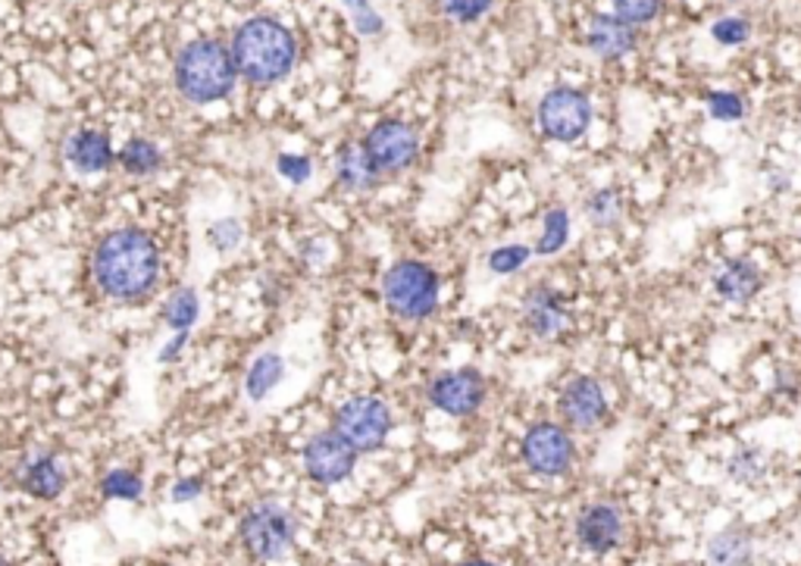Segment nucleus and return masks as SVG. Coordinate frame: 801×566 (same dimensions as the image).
Segmentation results:
<instances>
[{"label":"nucleus","mask_w":801,"mask_h":566,"mask_svg":"<svg viewBox=\"0 0 801 566\" xmlns=\"http://www.w3.org/2000/svg\"><path fill=\"white\" fill-rule=\"evenodd\" d=\"M233 60L241 79L250 85H276L295 69L298 41L279 19L250 17L233 34Z\"/></svg>","instance_id":"nucleus-2"},{"label":"nucleus","mask_w":801,"mask_h":566,"mask_svg":"<svg viewBox=\"0 0 801 566\" xmlns=\"http://www.w3.org/2000/svg\"><path fill=\"white\" fill-rule=\"evenodd\" d=\"M592 126V100L580 88H551L538 100V129L548 141L573 145L580 141Z\"/></svg>","instance_id":"nucleus-7"},{"label":"nucleus","mask_w":801,"mask_h":566,"mask_svg":"<svg viewBox=\"0 0 801 566\" xmlns=\"http://www.w3.org/2000/svg\"><path fill=\"white\" fill-rule=\"evenodd\" d=\"M200 317V298L195 288H176L169 291V298L164 300V322H167L172 332H191V326Z\"/></svg>","instance_id":"nucleus-22"},{"label":"nucleus","mask_w":801,"mask_h":566,"mask_svg":"<svg viewBox=\"0 0 801 566\" xmlns=\"http://www.w3.org/2000/svg\"><path fill=\"white\" fill-rule=\"evenodd\" d=\"M348 566H360V564H348Z\"/></svg>","instance_id":"nucleus-40"},{"label":"nucleus","mask_w":801,"mask_h":566,"mask_svg":"<svg viewBox=\"0 0 801 566\" xmlns=\"http://www.w3.org/2000/svg\"><path fill=\"white\" fill-rule=\"evenodd\" d=\"M764 469H768V460H764V450L758 448H742L735 454L733 460H730V479L739 485H754L761 476H764Z\"/></svg>","instance_id":"nucleus-26"},{"label":"nucleus","mask_w":801,"mask_h":566,"mask_svg":"<svg viewBox=\"0 0 801 566\" xmlns=\"http://www.w3.org/2000/svg\"><path fill=\"white\" fill-rule=\"evenodd\" d=\"M438 295H442V279L426 260L404 257L398 264H392L383 276L385 307L407 322L433 317L438 307Z\"/></svg>","instance_id":"nucleus-4"},{"label":"nucleus","mask_w":801,"mask_h":566,"mask_svg":"<svg viewBox=\"0 0 801 566\" xmlns=\"http://www.w3.org/2000/svg\"><path fill=\"white\" fill-rule=\"evenodd\" d=\"M333 433L342 435L357 454H373L392 433V407L376 395H354L338 404L333 414Z\"/></svg>","instance_id":"nucleus-6"},{"label":"nucleus","mask_w":801,"mask_h":566,"mask_svg":"<svg viewBox=\"0 0 801 566\" xmlns=\"http://www.w3.org/2000/svg\"><path fill=\"white\" fill-rule=\"evenodd\" d=\"M585 217L595 229H614L623 217V200L614 188H599L585 198Z\"/></svg>","instance_id":"nucleus-25"},{"label":"nucleus","mask_w":801,"mask_h":566,"mask_svg":"<svg viewBox=\"0 0 801 566\" xmlns=\"http://www.w3.org/2000/svg\"><path fill=\"white\" fill-rule=\"evenodd\" d=\"M19 483H22V488H26L32 498L53 500L60 498L63 488H67V469H63V464H60L57 457L38 454V457H32V460L22 464V469H19Z\"/></svg>","instance_id":"nucleus-18"},{"label":"nucleus","mask_w":801,"mask_h":566,"mask_svg":"<svg viewBox=\"0 0 801 566\" xmlns=\"http://www.w3.org/2000/svg\"><path fill=\"white\" fill-rule=\"evenodd\" d=\"M185 345H188V332H172V338L160 348V364H176L182 357Z\"/></svg>","instance_id":"nucleus-37"},{"label":"nucleus","mask_w":801,"mask_h":566,"mask_svg":"<svg viewBox=\"0 0 801 566\" xmlns=\"http://www.w3.org/2000/svg\"><path fill=\"white\" fill-rule=\"evenodd\" d=\"M585 48L601 60H620L635 48V29L614 13H592L585 26Z\"/></svg>","instance_id":"nucleus-15"},{"label":"nucleus","mask_w":801,"mask_h":566,"mask_svg":"<svg viewBox=\"0 0 801 566\" xmlns=\"http://www.w3.org/2000/svg\"><path fill=\"white\" fill-rule=\"evenodd\" d=\"M67 160L79 172H107V169L117 163V150H113V141L110 135L100 132V129H82L69 138L67 145Z\"/></svg>","instance_id":"nucleus-16"},{"label":"nucleus","mask_w":801,"mask_h":566,"mask_svg":"<svg viewBox=\"0 0 801 566\" xmlns=\"http://www.w3.org/2000/svg\"><path fill=\"white\" fill-rule=\"evenodd\" d=\"M523 322H526L533 338L554 341L570 329L567 300L551 285H535L533 291L523 298Z\"/></svg>","instance_id":"nucleus-13"},{"label":"nucleus","mask_w":801,"mask_h":566,"mask_svg":"<svg viewBox=\"0 0 801 566\" xmlns=\"http://www.w3.org/2000/svg\"><path fill=\"white\" fill-rule=\"evenodd\" d=\"M342 7L348 10V17H350V22H354L357 34H364V38H376V34H383L385 22H383V17L373 10V3H369V0H342Z\"/></svg>","instance_id":"nucleus-31"},{"label":"nucleus","mask_w":801,"mask_h":566,"mask_svg":"<svg viewBox=\"0 0 801 566\" xmlns=\"http://www.w3.org/2000/svg\"><path fill=\"white\" fill-rule=\"evenodd\" d=\"M442 7H445V13H448L454 22L473 26V22H479V19L488 13L492 0H442Z\"/></svg>","instance_id":"nucleus-34"},{"label":"nucleus","mask_w":801,"mask_h":566,"mask_svg":"<svg viewBox=\"0 0 801 566\" xmlns=\"http://www.w3.org/2000/svg\"><path fill=\"white\" fill-rule=\"evenodd\" d=\"M207 241H210L219 254H229V250H235L245 241V226L233 217L219 219V222H214V226L207 229Z\"/></svg>","instance_id":"nucleus-33"},{"label":"nucleus","mask_w":801,"mask_h":566,"mask_svg":"<svg viewBox=\"0 0 801 566\" xmlns=\"http://www.w3.org/2000/svg\"><path fill=\"white\" fill-rule=\"evenodd\" d=\"M530 257H533V250L526 248V245H501L488 254V269L492 272H498V276H514L520 269L530 264Z\"/></svg>","instance_id":"nucleus-28"},{"label":"nucleus","mask_w":801,"mask_h":566,"mask_svg":"<svg viewBox=\"0 0 801 566\" xmlns=\"http://www.w3.org/2000/svg\"><path fill=\"white\" fill-rule=\"evenodd\" d=\"M100 491L113 500H138L141 491H145V483L138 479V473H132V469H110L100 479Z\"/></svg>","instance_id":"nucleus-27"},{"label":"nucleus","mask_w":801,"mask_h":566,"mask_svg":"<svg viewBox=\"0 0 801 566\" xmlns=\"http://www.w3.org/2000/svg\"><path fill=\"white\" fill-rule=\"evenodd\" d=\"M664 0H614V17L623 19L626 26H649L657 19Z\"/></svg>","instance_id":"nucleus-29"},{"label":"nucleus","mask_w":801,"mask_h":566,"mask_svg":"<svg viewBox=\"0 0 801 566\" xmlns=\"http://www.w3.org/2000/svg\"><path fill=\"white\" fill-rule=\"evenodd\" d=\"M276 169H279V176H283L285 182L291 185H304L314 176V163L307 157H300V153H279Z\"/></svg>","instance_id":"nucleus-35"},{"label":"nucleus","mask_w":801,"mask_h":566,"mask_svg":"<svg viewBox=\"0 0 801 566\" xmlns=\"http://www.w3.org/2000/svg\"><path fill=\"white\" fill-rule=\"evenodd\" d=\"M751 557H754L751 535L739 526L718 533L708 545V566H749Z\"/></svg>","instance_id":"nucleus-20"},{"label":"nucleus","mask_w":801,"mask_h":566,"mask_svg":"<svg viewBox=\"0 0 801 566\" xmlns=\"http://www.w3.org/2000/svg\"><path fill=\"white\" fill-rule=\"evenodd\" d=\"M520 457L523 464L533 469L535 476H545V479H557L573 467L576 460V445H573V435L561 426V423H533L523 441H520Z\"/></svg>","instance_id":"nucleus-9"},{"label":"nucleus","mask_w":801,"mask_h":566,"mask_svg":"<svg viewBox=\"0 0 801 566\" xmlns=\"http://www.w3.org/2000/svg\"><path fill=\"white\" fill-rule=\"evenodd\" d=\"M176 88L191 103H217L235 91L238 69H235L233 50L217 38H195L176 53Z\"/></svg>","instance_id":"nucleus-3"},{"label":"nucleus","mask_w":801,"mask_h":566,"mask_svg":"<svg viewBox=\"0 0 801 566\" xmlns=\"http://www.w3.org/2000/svg\"><path fill=\"white\" fill-rule=\"evenodd\" d=\"M300 460H304V473L317 485H338L345 483L357 467V450L350 448L342 435L329 429V433L314 435L304 445Z\"/></svg>","instance_id":"nucleus-11"},{"label":"nucleus","mask_w":801,"mask_h":566,"mask_svg":"<svg viewBox=\"0 0 801 566\" xmlns=\"http://www.w3.org/2000/svg\"><path fill=\"white\" fill-rule=\"evenodd\" d=\"M561 417L567 426L580 429V433H589V429H599L604 417H607V395L601 388L599 379L592 376H576L564 385L561 391Z\"/></svg>","instance_id":"nucleus-12"},{"label":"nucleus","mask_w":801,"mask_h":566,"mask_svg":"<svg viewBox=\"0 0 801 566\" xmlns=\"http://www.w3.org/2000/svg\"><path fill=\"white\" fill-rule=\"evenodd\" d=\"M704 107H708L711 119H718V122H739L745 117V100L735 91H711L704 98Z\"/></svg>","instance_id":"nucleus-30"},{"label":"nucleus","mask_w":801,"mask_h":566,"mask_svg":"<svg viewBox=\"0 0 801 566\" xmlns=\"http://www.w3.org/2000/svg\"><path fill=\"white\" fill-rule=\"evenodd\" d=\"M461 566H495V564H488V560H467V564Z\"/></svg>","instance_id":"nucleus-38"},{"label":"nucleus","mask_w":801,"mask_h":566,"mask_svg":"<svg viewBox=\"0 0 801 566\" xmlns=\"http://www.w3.org/2000/svg\"><path fill=\"white\" fill-rule=\"evenodd\" d=\"M570 238V214L567 207H548L545 217H542V235L535 241V254L538 257H551L557 250H564Z\"/></svg>","instance_id":"nucleus-24"},{"label":"nucleus","mask_w":801,"mask_h":566,"mask_svg":"<svg viewBox=\"0 0 801 566\" xmlns=\"http://www.w3.org/2000/svg\"><path fill=\"white\" fill-rule=\"evenodd\" d=\"M238 535H241V545L254 560H283L295 545L298 519L285 504L264 500L241 517Z\"/></svg>","instance_id":"nucleus-5"},{"label":"nucleus","mask_w":801,"mask_h":566,"mask_svg":"<svg viewBox=\"0 0 801 566\" xmlns=\"http://www.w3.org/2000/svg\"><path fill=\"white\" fill-rule=\"evenodd\" d=\"M0 566H10V564H7V560H3V557H0Z\"/></svg>","instance_id":"nucleus-39"},{"label":"nucleus","mask_w":801,"mask_h":566,"mask_svg":"<svg viewBox=\"0 0 801 566\" xmlns=\"http://www.w3.org/2000/svg\"><path fill=\"white\" fill-rule=\"evenodd\" d=\"M117 163L126 169L129 176H150V172L160 169L164 153H160V148H157L150 138H129L117 153Z\"/></svg>","instance_id":"nucleus-23"},{"label":"nucleus","mask_w":801,"mask_h":566,"mask_svg":"<svg viewBox=\"0 0 801 566\" xmlns=\"http://www.w3.org/2000/svg\"><path fill=\"white\" fill-rule=\"evenodd\" d=\"M95 279L113 300H141L160 279V248L145 229H113L95 250Z\"/></svg>","instance_id":"nucleus-1"},{"label":"nucleus","mask_w":801,"mask_h":566,"mask_svg":"<svg viewBox=\"0 0 801 566\" xmlns=\"http://www.w3.org/2000/svg\"><path fill=\"white\" fill-rule=\"evenodd\" d=\"M761 269L754 267L751 260L745 257H735V260H726L723 269L714 276V288L723 300L730 304H749L758 291H761Z\"/></svg>","instance_id":"nucleus-19"},{"label":"nucleus","mask_w":801,"mask_h":566,"mask_svg":"<svg viewBox=\"0 0 801 566\" xmlns=\"http://www.w3.org/2000/svg\"><path fill=\"white\" fill-rule=\"evenodd\" d=\"M364 150L379 176H398L419 157V132L407 119H379L364 138Z\"/></svg>","instance_id":"nucleus-8"},{"label":"nucleus","mask_w":801,"mask_h":566,"mask_svg":"<svg viewBox=\"0 0 801 566\" xmlns=\"http://www.w3.org/2000/svg\"><path fill=\"white\" fill-rule=\"evenodd\" d=\"M429 404L435 410L448 414V417H473L485 404V376L479 369H445L429 379Z\"/></svg>","instance_id":"nucleus-10"},{"label":"nucleus","mask_w":801,"mask_h":566,"mask_svg":"<svg viewBox=\"0 0 801 566\" xmlns=\"http://www.w3.org/2000/svg\"><path fill=\"white\" fill-rule=\"evenodd\" d=\"M285 376V360L283 354L276 350H267L260 354L254 364H250L248 376H245V391H248L250 400H264L276 391V385L283 383Z\"/></svg>","instance_id":"nucleus-21"},{"label":"nucleus","mask_w":801,"mask_h":566,"mask_svg":"<svg viewBox=\"0 0 801 566\" xmlns=\"http://www.w3.org/2000/svg\"><path fill=\"white\" fill-rule=\"evenodd\" d=\"M204 495V479L200 476H188V479H179V483L172 485V500H179V504H188V500H195Z\"/></svg>","instance_id":"nucleus-36"},{"label":"nucleus","mask_w":801,"mask_h":566,"mask_svg":"<svg viewBox=\"0 0 801 566\" xmlns=\"http://www.w3.org/2000/svg\"><path fill=\"white\" fill-rule=\"evenodd\" d=\"M623 514L614 504H585L576 517V542L583 545L589 554H611L620 548L623 542Z\"/></svg>","instance_id":"nucleus-14"},{"label":"nucleus","mask_w":801,"mask_h":566,"mask_svg":"<svg viewBox=\"0 0 801 566\" xmlns=\"http://www.w3.org/2000/svg\"><path fill=\"white\" fill-rule=\"evenodd\" d=\"M335 179L345 191H373L379 185V172L364 150V141H345L335 150Z\"/></svg>","instance_id":"nucleus-17"},{"label":"nucleus","mask_w":801,"mask_h":566,"mask_svg":"<svg viewBox=\"0 0 801 566\" xmlns=\"http://www.w3.org/2000/svg\"><path fill=\"white\" fill-rule=\"evenodd\" d=\"M711 38L723 48H739L751 38V22L745 17H720L711 26Z\"/></svg>","instance_id":"nucleus-32"}]
</instances>
